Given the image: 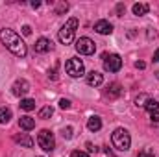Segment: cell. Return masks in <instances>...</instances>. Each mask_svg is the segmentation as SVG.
Wrapping results in <instances>:
<instances>
[{
	"mask_svg": "<svg viewBox=\"0 0 159 157\" xmlns=\"http://www.w3.org/2000/svg\"><path fill=\"white\" fill-rule=\"evenodd\" d=\"M137 157H154V150H152V148H143V150L137 154Z\"/></svg>",
	"mask_w": 159,
	"mask_h": 157,
	"instance_id": "603a6c76",
	"label": "cell"
},
{
	"mask_svg": "<svg viewBox=\"0 0 159 157\" xmlns=\"http://www.w3.org/2000/svg\"><path fill=\"white\" fill-rule=\"evenodd\" d=\"M78 24L80 20L76 17H70L63 26H61V30L57 32V39L61 44H70L72 41H74V35H76V30H78Z\"/></svg>",
	"mask_w": 159,
	"mask_h": 157,
	"instance_id": "7a4b0ae2",
	"label": "cell"
},
{
	"mask_svg": "<svg viewBox=\"0 0 159 157\" xmlns=\"http://www.w3.org/2000/svg\"><path fill=\"white\" fill-rule=\"evenodd\" d=\"M76 50H78V54L81 56H93L94 52H96V44H94V41L89 39V37H80L76 41Z\"/></svg>",
	"mask_w": 159,
	"mask_h": 157,
	"instance_id": "8992f818",
	"label": "cell"
},
{
	"mask_svg": "<svg viewBox=\"0 0 159 157\" xmlns=\"http://www.w3.org/2000/svg\"><path fill=\"white\" fill-rule=\"evenodd\" d=\"M37 144H39L44 152H54V148H56V141H54L52 131H48V129H41L39 133H37Z\"/></svg>",
	"mask_w": 159,
	"mask_h": 157,
	"instance_id": "5b68a950",
	"label": "cell"
},
{
	"mask_svg": "<svg viewBox=\"0 0 159 157\" xmlns=\"http://www.w3.org/2000/svg\"><path fill=\"white\" fill-rule=\"evenodd\" d=\"M59 107H61V109H69V107H70V100L61 98V100H59Z\"/></svg>",
	"mask_w": 159,
	"mask_h": 157,
	"instance_id": "d4e9b609",
	"label": "cell"
},
{
	"mask_svg": "<svg viewBox=\"0 0 159 157\" xmlns=\"http://www.w3.org/2000/svg\"><path fill=\"white\" fill-rule=\"evenodd\" d=\"M65 70L70 78H81L85 74V67H83V61L78 57H70L67 63H65Z\"/></svg>",
	"mask_w": 159,
	"mask_h": 157,
	"instance_id": "277c9868",
	"label": "cell"
},
{
	"mask_svg": "<svg viewBox=\"0 0 159 157\" xmlns=\"http://www.w3.org/2000/svg\"><path fill=\"white\" fill-rule=\"evenodd\" d=\"M41 6V2H37V0H34V2H32V7H39Z\"/></svg>",
	"mask_w": 159,
	"mask_h": 157,
	"instance_id": "836d02e7",
	"label": "cell"
},
{
	"mask_svg": "<svg viewBox=\"0 0 159 157\" xmlns=\"http://www.w3.org/2000/svg\"><path fill=\"white\" fill-rule=\"evenodd\" d=\"M102 83H104V76H102L100 72L93 70V72L87 74V85H91V87H100Z\"/></svg>",
	"mask_w": 159,
	"mask_h": 157,
	"instance_id": "7c38bea8",
	"label": "cell"
},
{
	"mask_svg": "<svg viewBox=\"0 0 159 157\" xmlns=\"http://www.w3.org/2000/svg\"><path fill=\"white\" fill-rule=\"evenodd\" d=\"M19 105H20L22 111H32V109H35V100H32V98H22Z\"/></svg>",
	"mask_w": 159,
	"mask_h": 157,
	"instance_id": "2e32d148",
	"label": "cell"
},
{
	"mask_svg": "<svg viewBox=\"0 0 159 157\" xmlns=\"http://www.w3.org/2000/svg\"><path fill=\"white\" fill-rule=\"evenodd\" d=\"M34 48H35V52H37V54H46V52H50V50H52V41H48L46 37H39Z\"/></svg>",
	"mask_w": 159,
	"mask_h": 157,
	"instance_id": "30bf717a",
	"label": "cell"
},
{
	"mask_svg": "<svg viewBox=\"0 0 159 157\" xmlns=\"http://www.w3.org/2000/svg\"><path fill=\"white\" fill-rule=\"evenodd\" d=\"M0 41L2 44L17 57H26L28 54V48H26V43L20 39V35H17L13 30L9 28H2L0 30Z\"/></svg>",
	"mask_w": 159,
	"mask_h": 157,
	"instance_id": "6da1fadb",
	"label": "cell"
},
{
	"mask_svg": "<svg viewBox=\"0 0 159 157\" xmlns=\"http://www.w3.org/2000/svg\"><path fill=\"white\" fill-rule=\"evenodd\" d=\"M72 128L70 126H67V128H63V139H72Z\"/></svg>",
	"mask_w": 159,
	"mask_h": 157,
	"instance_id": "cb8c5ba5",
	"label": "cell"
},
{
	"mask_svg": "<svg viewBox=\"0 0 159 157\" xmlns=\"http://www.w3.org/2000/svg\"><path fill=\"white\" fill-rule=\"evenodd\" d=\"M111 142H113V146H115L119 152H128V150H129V144H131V137H129L128 129L117 128V129L111 133Z\"/></svg>",
	"mask_w": 159,
	"mask_h": 157,
	"instance_id": "3957f363",
	"label": "cell"
},
{
	"mask_svg": "<svg viewBox=\"0 0 159 157\" xmlns=\"http://www.w3.org/2000/svg\"><path fill=\"white\" fill-rule=\"evenodd\" d=\"M104 69L107 72H119L122 69V59L119 54H104Z\"/></svg>",
	"mask_w": 159,
	"mask_h": 157,
	"instance_id": "52a82bcc",
	"label": "cell"
},
{
	"mask_svg": "<svg viewBox=\"0 0 159 157\" xmlns=\"http://www.w3.org/2000/svg\"><path fill=\"white\" fill-rule=\"evenodd\" d=\"M13 117V113H11V109H7V107H0V124H7L9 120Z\"/></svg>",
	"mask_w": 159,
	"mask_h": 157,
	"instance_id": "ac0fdd59",
	"label": "cell"
},
{
	"mask_svg": "<svg viewBox=\"0 0 159 157\" xmlns=\"http://www.w3.org/2000/svg\"><path fill=\"white\" fill-rule=\"evenodd\" d=\"M28 91H30V83L26 81V79H17L13 85H11V92L17 96V98H20L22 100V96H26L28 94Z\"/></svg>",
	"mask_w": 159,
	"mask_h": 157,
	"instance_id": "ba28073f",
	"label": "cell"
},
{
	"mask_svg": "<svg viewBox=\"0 0 159 157\" xmlns=\"http://www.w3.org/2000/svg\"><path fill=\"white\" fill-rule=\"evenodd\" d=\"M94 32L96 34H100V35H109V34H113V24L109 22V20H98V22H94Z\"/></svg>",
	"mask_w": 159,
	"mask_h": 157,
	"instance_id": "9c48e42d",
	"label": "cell"
},
{
	"mask_svg": "<svg viewBox=\"0 0 159 157\" xmlns=\"http://www.w3.org/2000/svg\"><path fill=\"white\" fill-rule=\"evenodd\" d=\"M144 109H148L150 113H154V111H159V102H157V100H154V98H150V100L146 102Z\"/></svg>",
	"mask_w": 159,
	"mask_h": 157,
	"instance_id": "ffe728a7",
	"label": "cell"
},
{
	"mask_svg": "<svg viewBox=\"0 0 159 157\" xmlns=\"http://www.w3.org/2000/svg\"><path fill=\"white\" fill-rule=\"evenodd\" d=\"M148 11H150V6H148V4H144V2L133 4V15H137V17H143V15H146Z\"/></svg>",
	"mask_w": 159,
	"mask_h": 157,
	"instance_id": "9a60e30c",
	"label": "cell"
},
{
	"mask_svg": "<svg viewBox=\"0 0 159 157\" xmlns=\"http://www.w3.org/2000/svg\"><path fill=\"white\" fill-rule=\"evenodd\" d=\"M22 34H24V35H30V34H32V28H30L28 24H24V26H22Z\"/></svg>",
	"mask_w": 159,
	"mask_h": 157,
	"instance_id": "f1b7e54d",
	"label": "cell"
},
{
	"mask_svg": "<svg viewBox=\"0 0 159 157\" xmlns=\"http://www.w3.org/2000/svg\"><path fill=\"white\" fill-rule=\"evenodd\" d=\"M148 100H150V96H148V94H141V96H137V100H135V104H137V105H141V107H144Z\"/></svg>",
	"mask_w": 159,
	"mask_h": 157,
	"instance_id": "44dd1931",
	"label": "cell"
},
{
	"mask_svg": "<svg viewBox=\"0 0 159 157\" xmlns=\"http://www.w3.org/2000/svg\"><path fill=\"white\" fill-rule=\"evenodd\" d=\"M52 115H54V107H52V105H46V107H43L39 111V118H44V120L50 118Z\"/></svg>",
	"mask_w": 159,
	"mask_h": 157,
	"instance_id": "d6986e66",
	"label": "cell"
},
{
	"mask_svg": "<svg viewBox=\"0 0 159 157\" xmlns=\"http://www.w3.org/2000/svg\"><path fill=\"white\" fill-rule=\"evenodd\" d=\"M39 157H41V155H39Z\"/></svg>",
	"mask_w": 159,
	"mask_h": 157,
	"instance_id": "e575fe53",
	"label": "cell"
},
{
	"mask_svg": "<svg viewBox=\"0 0 159 157\" xmlns=\"http://www.w3.org/2000/svg\"><path fill=\"white\" fill-rule=\"evenodd\" d=\"M120 94V85L119 83H111L109 87H107V91H106V96H109V98H117Z\"/></svg>",
	"mask_w": 159,
	"mask_h": 157,
	"instance_id": "e0dca14e",
	"label": "cell"
},
{
	"mask_svg": "<svg viewBox=\"0 0 159 157\" xmlns=\"http://www.w3.org/2000/svg\"><path fill=\"white\" fill-rule=\"evenodd\" d=\"M135 67H137V69H144V67H146V65H144V63H143V61H137V63H135Z\"/></svg>",
	"mask_w": 159,
	"mask_h": 157,
	"instance_id": "4dcf8cb0",
	"label": "cell"
},
{
	"mask_svg": "<svg viewBox=\"0 0 159 157\" xmlns=\"http://www.w3.org/2000/svg\"><path fill=\"white\" fill-rule=\"evenodd\" d=\"M154 61H157L159 63V48L156 50V54H154Z\"/></svg>",
	"mask_w": 159,
	"mask_h": 157,
	"instance_id": "d6a6232c",
	"label": "cell"
},
{
	"mask_svg": "<svg viewBox=\"0 0 159 157\" xmlns=\"http://www.w3.org/2000/svg\"><path fill=\"white\" fill-rule=\"evenodd\" d=\"M87 150H89V152H96V148H94L91 142H87Z\"/></svg>",
	"mask_w": 159,
	"mask_h": 157,
	"instance_id": "1f68e13d",
	"label": "cell"
},
{
	"mask_svg": "<svg viewBox=\"0 0 159 157\" xmlns=\"http://www.w3.org/2000/svg\"><path fill=\"white\" fill-rule=\"evenodd\" d=\"M72 157H89L85 152H80V150H76V152H72Z\"/></svg>",
	"mask_w": 159,
	"mask_h": 157,
	"instance_id": "f546056e",
	"label": "cell"
},
{
	"mask_svg": "<svg viewBox=\"0 0 159 157\" xmlns=\"http://www.w3.org/2000/svg\"><path fill=\"white\" fill-rule=\"evenodd\" d=\"M124 11H126V6H124V4H117V13H119V17L124 15Z\"/></svg>",
	"mask_w": 159,
	"mask_h": 157,
	"instance_id": "4316f807",
	"label": "cell"
},
{
	"mask_svg": "<svg viewBox=\"0 0 159 157\" xmlns=\"http://www.w3.org/2000/svg\"><path fill=\"white\" fill-rule=\"evenodd\" d=\"M87 129H89V131H100V129H102V118L100 117H91L87 120Z\"/></svg>",
	"mask_w": 159,
	"mask_h": 157,
	"instance_id": "5bb4252c",
	"label": "cell"
},
{
	"mask_svg": "<svg viewBox=\"0 0 159 157\" xmlns=\"http://www.w3.org/2000/svg\"><path fill=\"white\" fill-rule=\"evenodd\" d=\"M150 120H152V122H159V111L150 113Z\"/></svg>",
	"mask_w": 159,
	"mask_h": 157,
	"instance_id": "83f0119b",
	"label": "cell"
},
{
	"mask_svg": "<svg viewBox=\"0 0 159 157\" xmlns=\"http://www.w3.org/2000/svg\"><path fill=\"white\" fill-rule=\"evenodd\" d=\"M19 126L24 129V131H32L34 128H35V118H32V117H20L19 118Z\"/></svg>",
	"mask_w": 159,
	"mask_h": 157,
	"instance_id": "4fadbf2b",
	"label": "cell"
},
{
	"mask_svg": "<svg viewBox=\"0 0 159 157\" xmlns=\"http://www.w3.org/2000/svg\"><path fill=\"white\" fill-rule=\"evenodd\" d=\"M13 141H15L17 144H20V146H24V148H34V139H32L28 133L15 135V137H13Z\"/></svg>",
	"mask_w": 159,
	"mask_h": 157,
	"instance_id": "8fae6325",
	"label": "cell"
},
{
	"mask_svg": "<svg viewBox=\"0 0 159 157\" xmlns=\"http://www.w3.org/2000/svg\"><path fill=\"white\" fill-rule=\"evenodd\" d=\"M67 9H69V4H67V2H59L57 7H56V15H61V13H65Z\"/></svg>",
	"mask_w": 159,
	"mask_h": 157,
	"instance_id": "7402d4cb",
	"label": "cell"
},
{
	"mask_svg": "<svg viewBox=\"0 0 159 157\" xmlns=\"http://www.w3.org/2000/svg\"><path fill=\"white\" fill-rule=\"evenodd\" d=\"M57 69H59V63H56V65H54V69H52V70L48 72L52 79H57V74H56V72H57Z\"/></svg>",
	"mask_w": 159,
	"mask_h": 157,
	"instance_id": "484cf974",
	"label": "cell"
}]
</instances>
